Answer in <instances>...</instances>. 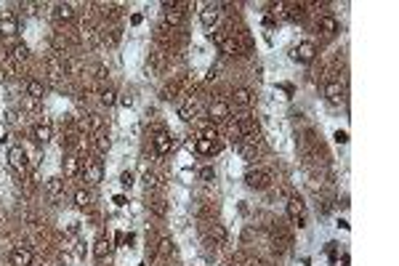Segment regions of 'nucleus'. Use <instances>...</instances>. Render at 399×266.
Listing matches in <instances>:
<instances>
[{
	"label": "nucleus",
	"instance_id": "nucleus-29",
	"mask_svg": "<svg viewBox=\"0 0 399 266\" xmlns=\"http://www.w3.org/2000/svg\"><path fill=\"white\" fill-rule=\"evenodd\" d=\"M45 67H48V75L51 77H61L67 69H64V61H59V59H48L45 61Z\"/></svg>",
	"mask_w": 399,
	"mask_h": 266
},
{
	"label": "nucleus",
	"instance_id": "nucleus-15",
	"mask_svg": "<svg viewBox=\"0 0 399 266\" xmlns=\"http://www.w3.org/2000/svg\"><path fill=\"white\" fill-rule=\"evenodd\" d=\"M234 107H243V109H247L253 101H256V96H253V90H247V88H237L234 90Z\"/></svg>",
	"mask_w": 399,
	"mask_h": 266
},
{
	"label": "nucleus",
	"instance_id": "nucleus-5",
	"mask_svg": "<svg viewBox=\"0 0 399 266\" xmlns=\"http://www.w3.org/2000/svg\"><path fill=\"white\" fill-rule=\"evenodd\" d=\"M269 184H272V176H269L266 171L250 168V171L245 173V186H250V189H266Z\"/></svg>",
	"mask_w": 399,
	"mask_h": 266
},
{
	"label": "nucleus",
	"instance_id": "nucleus-26",
	"mask_svg": "<svg viewBox=\"0 0 399 266\" xmlns=\"http://www.w3.org/2000/svg\"><path fill=\"white\" fill-rule=\"evenodd\" d=\"M91 203H93V194H91V192H86V189H77L75 192V207L86 210V207H91Z\"/></svg>",
	"mask_w": 399,
	"mask_h": 266
},
{
	"label": "nucleus",
	"instance_id": "nucleus-13",
	"mask_svg": "<svg viewBox=\"0 0 399 266\" xmlns=\"http://www.w3.org/2000/svg\"><path fill=\"white\" fill-rule=\"evenodd\" d=\"M32 139H35L37 144H48V141L54 139V128H51V122L48 120L37 122V125L32 128Z\"/></svg>",
	"mask_w": 399,
	"mask_h": 266
},
{
	"label": "nucleus",
	"instance_id": "nucleus-40",
	"mask_svg": "<svg viewBox=\"0 0 399 266\" xmlns=\"http://www.w3.org/2000/svg\"><path fill=\"white\" fill-rule=\"evenodd\" d=\"M173 90H176L173 86L171 88H162V99H173Z\"/></svg>",
	"mask_w": 399,
	"mask_h": 266
},
{
	"label": "nucleus",
	"instance_id": "nucleus-35",
	"mask_svg": "<svg viewBox=\"0 0 399 266\" xmlns=\"http://www.w3.org/2000/svg\"><path fill=\"white\" fill-rule=\"evenodd\" d=\"M149 207H152V213H157V216H165L168 213L165 203H160V200H157V203H149Z\"/></svg>",
	"mask_w": 399,
	"mask_h": 266
},
{
	"label": "nucleus",
	"instance_id": "nucleus-17",
	"mask_svg": "<svg viewBox=\"0 0 399 266\" xmlns=\"http://www.w3.org/2000/svg\"><path fill=\"white\" fill-rule=\"evenodd\" d=\"M237 128H240V133H243V139H245V136L250 139L253 133H258V120H253L250 115H245V118H240Z\"/></svg>",
	"mask_w": 399,
	"mask_h": 266
},
{
	"label": "nucleus",
	"instance_id": "nucleus-39",
	"mask_svg": "<svg viewBox=\"0 0 399 266\" xmlns=\"http://www.w3.org/2000/svg\"><path fill=\"white\" fill-rule=\"evenodd\" d=\"M333 139H336L338 144H346V141H349V133H346V131H336V133H333Z\"/></svg>",
	"mask_w": 399,
	"mask_h": 266
},
{
	"label": "nucleus",
	"instance_id": "nucleus-6",
	"mask_svg": "<svg viewBox=\"0 0 399 266\" xmlns=\"http://www.w3.org/2000/svg\"><path fill=\"white\" fill-rule=\"evenodd\" d=\"M152 144H154V152L157 154H171L173 147H176V139L168 131H157V136L152 139Z\"/></svg>",
	"mask_w": 399,
	"mask_h": 266
},
{
	"label": "nucleus",
	"instance_id": "nucleus-37",
	"mask_svg": "<svg viewBox=\"0 0 399 266\" xmlns=\"http://www.w3.org/2000/svg\"><path fill=\"white\" fill-rule=\"evenodd\" d=\"M200 178H202V181H215V171H213L211 165L202 168V171H200Z\"/></svg>",
	"mask_w": 399,
	"mask_h": 266
},
{
	"label": "nucleus",
	"instance_id": "nucleus-30",
	"mask_svg": "<svg viewBox=\"0 0 399 266\" xmlns=\"http://www.w3.org/2000/svg\"><path fill=\"white\" fill-rule=\"evenodd\" d=\"M211 237L215 239V242H218V245H226V229H224V226H221V224H213V229H211Z\"/></svg>",
	"mask_w": 399,
	"mask_h": 266
},
{
	"label": "nucleus",
	"instance_id": "nucleus-2",
	"mask_svg": "<svg viewBox=\"0 0 399 266\" xmlns=\"http://www.w3.org/2000/svg\"><path fill=\"white\" fill-rule=\"evenodd\" d=\"M293 61H298V64H311L314 59H317V45H314L311 40H304V43H298L296 48H293Z\"/></svg>",
	"mask_w": 399,
	"mask_h": 266
},
{
	"label": "nucleus",
	"instance_id": "nucleus-38",
	"mask_svg": "<svg viewBox=\"0 0 399 266\" xmlns=\"http://www.w3.org/2000/svg\"><path fill=\"white\" fill-rule=\"evenodd\" d=\"M117 104H120V107H125V109H130V107H133V96H130V93L117 96Z\"/></svg>",
	"mask_w": 399,
	"mask_h": 266
},
{
	"label": "nucleus",
	"instance_id": "nucleus-32",
	"mask_svg": "<svg viewBox=\"0 0 399 266\" xmlns=\"http://www.w3.org/2000/svg\"><path fill=\"white\" fill-rule=\"evenodd\" d=\"M144 186H147V192L149 189H160V178H157L154 173H147V176H144Z\"/></svg>",
	"mask_w": 399,
	"mask_h": 266
},
{
	"label": "nucleus",
	"instance_id": "nucleus-24",
	"mask_svg": "<svg viewBox=\"0 0 399 266\" xmlns=\"http://www.w3.org/2000/svg\"><path fill=\"white\" fill-rule=\"evenodd\" d=\"M218 141H215V144H213V141H205V139H197V141H194V152H197V154H215V152H218Z\"/></svg>",
	"mask_w": 399,
	"mask_h": 266
},
{
	"label": "nucleus",
	"instance_id": "nucleus-31",
	"mask_svg": "<svg viewBox=\"0 0 399 266\" xmlns=\"http://www.w3.org/2000/svg\"><path fill=\"white\" fill-rule=\"evenodd\" d=\"M200 139H205V141H218V131H215L213 125H208V128H202V133H200Z\"/></svg>",
	"mask_w": 399,
	"mask_h": 266
},
{
	"label": "nucleus",
	"instance_id": "nucleus-7",
	"mask_svg": "<svg viewBox=\"0 0 399 266\" xmlns=\"http://www.w3.org/2000/svg\"><path fill=\"white\" fill-rule=\"evenodd\" d=\"M304 213H306V203H304L301 197H290V200H287V216H290L298 226H306V224H304V221H306Z\"/></svg>",
	"mask_w": 399,
	"mask_h": 266
},
{
	"label": "nucleus",
	"instance_id": "nucleus-1",
	"mask_svg": "<svg viewBox=\"0 0 399 266\" xmlns=\"http://www.w3.org/2000/svg\"><path fill=\"white\" fill-rule=\"evenodd\" d=\"M211 40L218 45V51H221V54H226V56H234V54L240 51L237 40H234L232 35H224V32H218V30H211Z\"/></svg>",
	"mask_w": 399,
	"mask_h": 266
},
{
	"label": "nucleus",
	"instance_id": "nucleus-34",
	"mask_svg": "<svg viewBox=\"0 0 399 266\" xmlns=\"http://www.w3.org/2000/svg\"><path fill=\"white\" fill-rule=\"evenodd\" d=\"M133 181H136V176H133L130 171H123V173H120V184H123V186H128V189H130V186H133Z\"/></svg>",
	"mask_w": 399,
	"mask_h": 266
},
{
	"label": "nucleus",
	"instance_id": "nucleus-27",
	"mask_svg": "<svg viewBox=\"0 0 399 266\" xmlns=\"http://www.w3.org/2000/svg\"><path fill=\"white\" fill-rule=\"evenodd\" d=\"M11 56H14L16 61H24L30 56V45L27 43H14L11 45Z\"/></svg>",
	"mask_w": 399,
	"mask_h": 266
},
{
	"label": "nucleus",
	"instance_id": "nucleus-23",
	"mask_svg": "<svg viewBox=\"0 0 399 266\" xmlns=\"http://www.w3.org/2000/svg\"><path fill=\"white\" fill-rule=\"evenodd\" d=\"M27 96L32 101H40L43 96H45V86L40 80H35V77H32V80H27Z\"/></svg>",
	"mask_w": 399,
	"mask_h": 266
},
{
	"label": "nucleus",
	"instance_id": "nucleus-12",
	"mask_svg": "<svg viewBox=\"0 0 399 266\" xmlns=\"http://www.w3.org/2000/svg\"><path fill=\"white\" fill-rule=\"evenodd\" d=\"M173 5H176V0H171V3H162V8H165L162 19H165V24H171V27H181V24H184V11H176Z\"/></svg>",
	"mask_w": 399,
	"mask_h": 266
},
{
	"label": "nucleus",
	"instance_id": "nucleus-19",
	"mask_svg": "<svg viewBox=\"0 0 399 266\" xmlns=\"http://www.w3.org/2000/svg\"><path fill=\"white\" fill-rule=\"evenodd\" d=\"M338 19L333 16V14H325V16H319V32H325V35H336L338 32Z\"/></svg>",
	"mask_w": 399,
	"mask_h": 266
},
{
	"label": "nucleus",
	"instance_id": "nucleus-21",
	"mask_svg": "<svg viewBox=\"0 0 399 266\" xmlns=\"http://www.w3.org/2000/svg\"><path fill=\"white\" fill-rule=\"evenodd\" d=\"M93 144H96V152H99V154H107L109 149H112V139H109L107 131H99L93 136Z\"/></svg>",
	"mask_w": 399,
	"mask_h": 266
},
{
	"label": "nucleus",
	"instance_id": "nucleus-14",
	"mask_svg": "<svg viewBox=\"0 0 399 266\" xmlns=\"http://www.w3.org/2000/svg\"><path fill=\"white\" fill-rule=\"evenodd\" d=\"M16 32H19V19L14 14L0 19V37H14Z\"/></svg>",
	"mask_w": 399,
	"mask_h": 266
},
{
	"label": "nucleus",
	"instance_id": "nucleus-11",
	"mask_svg": "<svg viewBox=\"0 0 399 266\" xmlns=\"http://www.w3.org/2000/svg\"><path fill=\"white\" fill-rule=\"evenodd\" d=\"M218 19H221V11H218V5H213V3L200 11V22H202V27H208V30H213L215 24H218Z\"/></svg>",
	"mask_w": 399,
	"mask_h": 266
},
{
	"label": "nucleus",
	"instance_id": "nucleus-22",
	"mask_svg": "<svg viewBox=\"0 0 399 266\" xmlns=\"http://www.w3.org/2000/svg\"><path fill=\"white\" fill-rule=\"evenodd\" d=\"M45 192H48L54 200H56V197H61V194H64V178H61V176L48 178V181H45Z\"/></svg>",
	"mask_w": 399,
	"mask_h": 266
},
{
	"label": "nucleus",
	"instance_id": "nucleus-4",
	"mask_svg": "<svg viewBox=\"0 0 399 266\" xmlns=\"http://www.w3.org/2000/svg\"><path fill=\"white\" fill-rule=\"evenodd\" d=\"M83 176H86L88 184H99V181L104 178V165H101V160H83Z\"/></svg>",
	"mask_w": 399,
	"mask_h": 266
},
{
	"label": "nucleus",
	"instance_id": "nucleus-33",
	"mask_svg": "<svg viewBox=\"0 0 399 266\" xmlns=\"http://www.w3.org/2000/svg\"><path fill=\"white\" fill-rule=\"evenodd\" d=\"M160 253H162V256H173V253H176L173 239H160Z\"/></svg>",
	"mask_w": 399,
	"mask_h": 266
},
{
	"label": "nucleus",
	"instance_id": "nucleus-16",
	"mask_svg": "<svg viewBox=\"0 0 399 266\" xmlns=\"http://www.w3.org/2000/svg\"><path fill=\"white\" fill-rule=\"evenodd\" d=\"M109 253H112V242H109V237H99V239H96V245H93V258H96V261H104Z\"/></svg>",
	"mask_w": 399,
	"mask_h": 266
},
{
	"label": "nucleus",
	"instance_id": "nucleus-42",
	"mask_svg": "<svg viewBox=\"0 0 399 266\" xmlns=\"http://www.w3.org/2000/svg\"><path fill=\"white\" fill-rule=\"evenodd\" d=\"M130 24H141V14H133V16H130Z\"/></svg>",
	"mask_w": 399,
	"mask_h": 266
},
{
	"label": "nucleus",
	"instance_id": "nucleus-36",
	"mask_svg": "<svg viewBox=\"0 0 399 266\" xmlns=\"http://www.w3.org/2000/svg\"><path fill=\"white\" fill-rule=\"evenodd\" d=\"M83 43H88V45L96 43V35H93V30H91V27H83Z\"/></svg>",
	"mask_w": 399,
	"mask_h": 266
},
{
	"label": "nucleus",
	"instance_id": "nucleus-3",
	"mask_svg": "<svg viewBox=\"0 0 399 266\" xmlns=\"http://www.w3.org/2000/svg\"><path fill=\"white\" fill-rule=\"evenodd\" d=\"M5 160H8V168L14 173H27V152H24V147H11Z\"/></svg>",
	"mask_w": 399,
	"mask_h": 266
},
{
	"label": "nucleus",
	"instance_id": "nucleus-28",
	"mask_svg": "<svg viewBox=\"0 0 399 266\" xmlns=\"http://www.w3.org/2000/svg\"><path fill=\"white\" fill-rule=\"evenodd\" d=\"M99 101L104 104V107H115V104H117V90L115 88H101Z\"/></svg>",
	"mask_w": 399,
	"mask_h": 266
},
{
	"label": "nucleus",
	"instance_id": "nucleus-41",
	"mask_svg": "<svg viewBox=\"0 0 399 266\" xmlns=\"http://www.w3.org/2000/svg\"><path fill=\"white\" fill-rule=\"evenodd\" d=\"M125 203H128V200H125V197H123V194H117V197H115V205H117V207H123V205H125Z\"/></svg>",
	"mask_w": 399,
	"mask_h": 266
},
{
	"label": "nucleus",
	"instance_id": "nucleus-18",
	"mask_svg": "<svg viewBox=\"0 0 399 266\" xmlns=\"http://www.w3.org/2000/svg\"><path fill=\"white\" fill-rule=\"evenodd\" d=\"M325 96H328V101H333V104H341L343 101V86L330 80L328 86H325Z\"/></svg>",
	"mask_w": 399,
	"mask_h": 266
},
{
	"label": "nucleus",
	"instance_id": "nucleus-8",
	"mask_svg": "<svg viewBox=\"0 0 399 266\" xmlns=\"http://www.w3.org/2000/svg\"><path fill=\"white\" fill-rule=\"evenodd\" d=\"M8 261H11V266H32L35 256H32V250H30V248H22V245H16V248L11 250Z\"/></svg>",
	"mask_w": 399,
	"mask_h": 266
},
{
	"label": "nucleus",
	"instance_id": "nucleus-25",
	"mask_svg": "<svg viewBox=\"0 0 399 266\" xmlns=\"http://www.w3.org/2000/svg\"><path fill=\"white\" fill-rule=\"evenodd\" d=\"M56 19L59 22H72V19H75V5L72 3H59L56 5Z\"/></svg>",
	"mask_w": 399,
	"mask_h": 266
},
{
	"label": "nucleus",
	"instance_id": "nucleus-10",
	"mask_svg": "<svg viewBox=\"0 0 399 266\" xmlns=\"http://www.w3.org/2000/svg\"><path fill=\"white\" fill-rule=\"evenodd\" d=\"M61 168H64V178H75L77 173L83 171V160L77 157V154H64Z\"/></svg>",
	"mask_w": 399,
	"mask_h": 266
},
{
	"label": "nucleus",
	"instance_id": "nucleus-20",
	"mask_svg": "<svg viewBox=\"0 0 399 266\" xmlns=\"http://www.w3.org/2000/svg\"><path fill=\"white\" fill-rule=\"evenodd\" d=\"M194 115H197V101L186 99V101L179 107V118L184 120V122H192V120H194Z\"/></svg>",
	"mask_w": 399,
	"mask_h": 266
},
{
	"label": "nucleus",
	"instance_id": "nucleus-9",
	"mask_svg": "<svg viewBox=\"0 0 399 266\" xmlns=\"http://www.w3.org/2000/svg\"><path fill=\"white\" fill-rule=\"evenodd\" d=\"M229 115H232V107H229L226 101H213L211 107H208V118L213 122H226Z\"/></svg>",
	"mask_w": 399,
	"mask_h": 266
}]
</instances>
